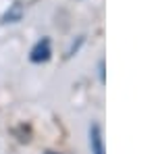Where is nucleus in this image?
Listing matches in <instances>:
<instances>
[{
	"instance_id": "obj_2",
	"label": "nucleus",
	"mask_w": 156,
	"mask_h": 154,
	"mask_svg": "<svg viewBox=\"0 0 156 154\" xmlns=\"http://www.w3.org/2000/svg\"><path fill=\"white\" fill-rule=\"evenodd\" d=\"M90 146H92V154H104V146H102V133L98 125L90 127Z\"/></svg>"
},
{
	"instance_id": "obj_4",
	"label": "nucleus",
	"mask_w": 156,
	"mask_h": 154,
	"mask_svg": "<svg viewBox=\"0 0 156 154\" xmlns=\"http://www.w3.org/2000/svg\"><path fill=\"white\" fill-rule=\"evenodd\" d=\"M46 154H56V152H46Z\"/></svg>"
},
{
	"instance_id": "obj_3",
	"label": "nucleus",
	"mask_w": 156,
	"mask_h": 154,
	"mask_svg": "<svg viewBox=\"0 0 156 154\" xmlns=\"http://www.w3.org/2000/svg\"><path fill=\"white\" fill-rule=\"evenodd\" d=\"M21 17H23V4H19V2H15L9 11L4 13V17H2V21L4 23H17V21H21Z\"/></svg>"
},
{
	"instance_id": "obj_1",
	"label": "nucleus",
	"mask_w": 156,
	"mask_h": 154,
	"mask_svg": "<svg viewBox=\"0 0 156 154\" xmlns=\"http://www.w3.org/2000/svg\"><path fill=\"white\" fill-rule=\"evenodd\" d=\"M50 59V40H42V42H37L34 50H31V60L34 63H44V60Z\"/></svg>"
}]
</instances>
